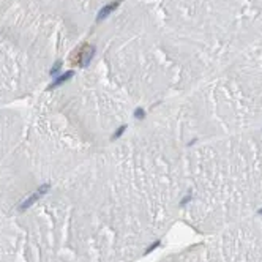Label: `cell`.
I'll return each mask as SVG.
<instances>
[{
    "label": "cell",
    "instance_id": "6da1fadb",
    "mask_svg": "<svg viewBox=\"0 0 262 262\" xmlns=\"http://www.w3.org/2000/svg\"><path fill=\"white\" fill-rule=\"evenodd\" d=\"M48 190H49V185H44V186H40V188H38V190H36V191L33 193V194H32V196H29V197H27V201H25V202H24V204H22V205H21V209H22V210H25V209H29V207H30L32 204H35V202H36V201H38V199H40V197H41V196H43V194H44V193H46V191H48Z\"/></svg>",
    "mask_w": 262,
    "mask_h": 262
},
{
    "label": "cell",
    "instance_id": "7a4b0ae2",
    "mask_svg": "<svg viewBox=\"0 0 262 262\" xmlns=\"http://www.w3.org/2000/svg\"><path fill=\"white\" fill-rule=\"evenodd\" d=\"M82 56L79 58V63H81V66H87L90 63V60L93 58V54H95V48L93 46H85L84 51H82Z\"/></svg>",
    "mask_w": 262,
    "mask_h": 262
},
{
    "label": "cell",
    "instance_id": "3957f363",
    "mask_svg": "<svg viewBox=\"0 0 262 262\" xmlns=\"http://www.w3.org/2000/svg\"><path fill=\"white\" fill-rule=\"evenodd\" d=\"M120 5V0H115V2H111L109 3V5H106V6H103L100 10V13H98V21H103L104 17H108L109 14H111V13L115 10V8Z\"/></svg>",
    "mask_w": 262,
    "mask_h": 262
},
{
    "label": "cell",
    "instance_id": "277c9868",
    "mask_svg": "<svg viewBox=\"0 0 262 262\" xmlns=\"http://www.w3.org/2000/svg\"><path fill=\"white\" fill-rule=\"evenodd\" d=\"M73 74H74V73H73V71H68V73H63V74H62V76H58V77H57V79H56V81H54V82H52V84H51V85H49V89H54V87H58V85H60V84H63V82H66L68 79H70V77H73Z\"/></svg>",
    "mask_w": 262,
    "mask_h": 262
},
{
    "label": "cell",
    "instance_id": "5b68a950",
    "mask_svg": "<svg viewBox=\"0 0 262 262\" xmlns=\"http://www.w3.org/2000/svg\"><path fill=\"white\" fill-rule=\"evenodd\" d=\"M145 117V111L142 108H137L136 111H134V118H137V120H142V118Z\"/></svg>",
    "mask_w": 262,
    "mask_h": 262
},
{
    "label": "cell",
    "instance_id": "8992f818",
    "mask_svg": "<svg viewBox=\"0 0 262 262\" xmlns=\"http://www.w3.org/2000/svg\"><path fill=\"white\" fill-rule=\"evenodd\" d=\"M125 130H126V125H122V126L118 128V130H117L115 133H114V136H112V141H115L117 137H120V136L123 134V131H125Z\"/></svg>",
    "mask_w": 262,
    "mask_h": 262
},
{
    "label": "cell",
    "instance_id": "52a82bcc",
    "mask_svg": "<svg viewBox=\"0 0 262 262\" xmlns=\"http://www.w3.org/2000/svg\"><path fill=\"white\" fill-rule=\"evenodd\" d=\"M60 66H62V62L58 60L56 65L52 66V70H51V74H56V73H58V70H60Z\"/></svg>",
    "mask_w": 262,
    "mask_h": 262
},
{
    "label": "cell",
    "instance_id": "ba28073f",
    "mask_svg": "<svg viewBox=\"0 0 262 262\" xmlns=\"http://www.w3.org/2000/svg\"><path fill=\"white\" fill-rule=\"evenodd\" d=\"M158 245H160V242H155V243H152V246H150L149 250L145 251V254H149V253H152V251H153V250H155V248L158 246Z\"/></svg>",
    "mask_w": 262,
    "mask_h": 262
},
{
    "label": "cell",
    "instance_id": "9c48e42d",
    "mask_svg": "<svg viewBox=\"0 0 262 262\" xmlns=\"http://www.w3.org/2000/svg\"><path fill=\"white\" fill-rule=\"evenodd\" d=\"M259 213H261V215H262V210H259Z\"/></svg>",
    "mask_w": 262,
    "mask_h": 262
}]
</instances>
